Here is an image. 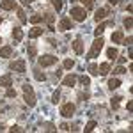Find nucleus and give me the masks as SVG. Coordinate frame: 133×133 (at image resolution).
Masks as SVG:
<instances>
[{"instance_id": "3", "label": "nucleus", "mask_w": 133, "mask_h": 133, "mask_svg": "<svg viewBox=\"0 0 133 133\" xmlns=\"http://www.w3.org/2000/svg\"><path fill=\"white\" fill-rule=\"evenodd\" d=\"M85 9H82V7H73L71 9V18L75 21H85Z\"/></svg>"}, {"instance_id": "43", "label": "nucleus", "mask_w": 133, "mask_h": 133, "mask_svg": "<svg viewBox=\"0 0 133 133\" xmlns=\"http://www.w3.org/2000/svg\"><path fill=\"white\" fill-rule=\"evenodd\" d=\"M0 43H2V39H0Z\"/></svg>"}, {"instance_id": "29", "label": "nucleus", "mask_w": 133, "mask_h": 133, "mask_svg": "<svg viewBox=\"0 0 133 133\" xmlns=\"http://www.w3.org/2000/svg\"><path fill=\"white\" fill-rule=\"evenodd\" d=\"M80 82H82L83 85H89V83H91V78H89V76H80Z\"/></svg>"}, {"instance_id": "10", "label": "nucleus", "mask_w": 133, "mask_h": 133, "mask_svg": "<svg viewBox=\"0 0 133 133\" xmlns=\"http://www.w3.org/2000/svg\"><path fill=\"white\" fill-rule=\"evenodd\" d=\"M59 29H61V30H69V29H71V20H69V18H62V20L59 21Z\"/></svg>"}, {"instance_id": "14", "label": "nucleus", "mask_w": 133, "mask_h": 133, "mask_svg": "<svg viewBox=\"0 0 133 133\" xmlns=\"http://www.w3.org/2000/svg\"><path fill=\"white\" fill-rule=\"evenodd\" d=\"M11 53H12V48L11 46H2L0 48V57H4V59L5 57H11Z\"/></svg>"}, {"instance_id": "7", "label": "nucleus", "mask_w": 133, "mask_h": 133, "mask_svg": "<svg viewBox=\"0 0 133 133\" xmlns=\"http://www.w3.org/2000/svg\"><path fill=\"white\" fill-rule=\"evenodd\" d=\"M0 7L4 11H12V9H16V2L14 0H2Z\"/></svg>"}, {"instance_id": "19", "label": "nucleus", "mask_w": 133, "mask_h": 133, "mask_svg": "<svg viewBox=\"0 0 133 133\" xmlns=\"http://www.w3.org/2000/svg\"><path fill=\"white\" fill-rule=\"evenodd\" d=\"M107 55H108V59H117V55H119V51H117V48H108L107 50Z\"/></svg>"}, {"instance_id": "23", "label": "nucleus", "mask_w": 133, "mask_h": 133, "mask_svg": "<svg viewBox=\"0 0 133 133\" xmlns=\"http://www.w3.org/2000/svg\"><path fill=\"white\" fill-rule=\"evenodd\" d=\"M78 2H82L83 5H85V9H91L92 5H94V0H78Z\"/></svg>"}, {"instance_id": "13", "label": "nucleus", "mask_w": 133, "mask_h": 133, "mask_svg": "<svg viewBox=\"0 0 133 133\" xmlns=\"http://www.w3.org/2000/svg\"><path fill=\"white\" fill-rule=\"evenodd\" d=\"M43 34V29L41 27H34V29H30L29 30V37H39Z\"/></svg>"}, {"instance_id": "18", "label": "nucleus", "mask_w": 133, "mask_h": 133, "mask_svg": "<svg viewBox=\"0 0 133 133\" xmlns=\"http://www.w3.org/2000/svg\"><path fill=\"white\" fill-rule=\"evenodd\" d=\"M12 37H14L16 41H21V39H23V30L14 27V30H12Z\"/></svg>"}, {"instance_id": "37", "label": "nucleus", "mask_w": 133, "mask_h": 133, "mask_svg": "<svg viewBox=\"0 0 133 133\" xmlns=\"http://www.w3.org/2000/svg\"><path fill=\"white\" fill-rule=\"evenodd\" d=\"M11 131H21V128H20V126H12V128H11Z\"/></svg>"}, {"instance_id": "9", "label": "nucleus", "mask_w": 133, "mask_h": 133, "mask_svg": "<svg viewBox=\"0 0 133 133\" xmlns=\"http://www.w3.org/2000/svg\"><path fill=\"white\" fill-rule=\"evenodd\" d=\"M12 85V78H11V75H4V76H0V87H11Z\"/></svg>"}, {"instance_id": "28", "label": "nucleus", "mask_w": 133, "mask_h": 133, "mask_svg": "<svg viewBox=\"0 0 133 133\" xmlns=\"http://www.w3.org/2000/svg\"><path fill=\"white\" fill-rule=\"evenodd\" d=\"M89 71H91V75H94V76H96V75H99V73H98V66H96V64H91Z\"/></svg>"}, {"instance_id": "6", "label": "nucleus", "mask_w": 133, "mask_h": 133, "mask_svg": "<svg viewBox=\"0 0 133 133\" xmlns=\"http://www.w3.org/2000/svg\"><path fill=\"white\" fill-rule=\"evenodd\" d=\"M61 114H62V117H71L73 114H75V105L73 103H66V105H62V108H61Z\"/></svg>"}, {"instance_id": "26", "label": "nucleus", "mask_w": 133, "mask_h": 133, "mask_svg": "<svg viewBox=\"0 0 133 133\" xmlns=\"http://www.w3.org/2000/svg\"><path fill=\"white\" fill-rule=\"evenodd\" d=\"M5 96H7V98H14V96H16V91H14L12 87H7V92H5Z\"/></svg>"}, {"instance_id": "1", "label": "nucleus", "mask_w": 133, "mask_h": 133, "mask_svg": "<svg viewBox=\"0 0 133 133\" xmlns=\"http://www.w3.org/2000/svg\"><path fill=\"white\" fill-rule=\"evenodd\" d=\"M23 99L29 107H34L36 105V96H34V89H32L29 83L23 85Z\"/></svg>"}, {"instance_id": "39", "label": "nucleus", "mask_w": 133, "mask_h": 133, "mask_svg": "<svg viewBox=\"0 0 133 133\" xmlns=\"http://www.w3.org/2000/svg\"><path fill=\"white\" fill-rule=\"evenodd\" d=\"M44 18H46V20L50 21V23H51V21H53V16H51V14H48V16H44Z\"/></svg>"}, {"instance_id": "41", "label": "nucleus", "mask_w": 133, "mask_h": 133, "mask_svg": "<svg viewBox=\"0 0 133 133\" xmlns=\"http://www.w3.org/2000/svg\"><path fill=\"white\" fill-rule=\"evenodd\" d=\"M117 2H119V0H110V4H112V5H114V4H117Z\"/></svg>"}, {"instance_id": "30", "label": "nucleus", "mask_w": 133, "mask_h": 133, "mask_svg": "<svg viewBox=\"0 0 133 133\" xmlns=\"http://www.w3.org/2000/svg\"><path fill=\"white\" fill-rule=\"evenodd\" d=\"M114 73H115V75H123V73H126V69H124L123 66H119V68H115V69H114Z\"/></svg>"}, {"instance_id": "33", "label": "nucleus", "mask_w": 133, "mask_h": 133, "mask_svg": "<svg viewBox=\"0 0 133 133\" xmlns=\"http://www.w3.org/2000/svg\"><path fill=\"white\" fill-rule=\"evenodd\" d=\"M124 27H126V29H131V18H126V20H124Z\"/></svg>"}, {"instance_id": "35", "label": "nucleus", "mask_w": 133, "mask_h": 133, "mask_svg": "<svg viewBox=\"0 0 133 133\" xmlns=\"http://www.w3.org/2000/svg\"><path fill=\"white\" fill-rule=\"evenodd\" d=\"M119 99H121V98H114V99H112V107H114V108H117V105H119Z\"/></svg>"}, {"instance_id": "40", "label": "nucleus", "mask_w": 133, "mask_h": 133, "mask_svg": "<svg viewBox=\"0 0 133 133\" xmlns=\"http://www.w3.org/2000/svg\"><path fill=\"white\" fill-rule=\"evenodd\" d=\"M21 2H23V4H25V5H29V4H30L32 0H21Z\"/></svg>"}, {"instance_id": "24", "label": "nucleus", "mask_w": 133, "mask_h": 133, "mask_svg": "<svg viewBox=\"0 0 133 133\" xmlns=\"http://www.w3.org/2000/svg\"><path fill=\"white\" fill-rule=\"evenodd\" d=\"M105 29H107V25H99V27H98V29H96V30H94V34H96V36H98V37H99V36H101L103 32H105Z\"/></svg>"}, {"instance_id": "27", "label": "nucleus", "mask_w": 133, "mask_h": 133, "mask_svg": "<svg viewBox=\"0 0 133 133\" xmlns=\"http://www.w3.org/2000/svg\"><path fill=\"white\" fill-rule=\"evenodd\" d=\"M94 128H96V121H91V123H89L87 126H85V131L89 133V131H92Z\"/></svg>"}, {"instance_id": "21", "label": "nucleus", "mask_w": 133, "mask_h": 133, "mask_svg": "<svg viewBox=\"0 0 133 133\" xmlns=\"http://www.w3.org/2000/svg\"><path fill=\"white\" fill-rule=\"evenodd\" d=\"M41 20H43L41 14H34V16H30V23H34V25H37Z\"/></svg>"}, {"instance_id": "11", "label": "nucleus", "mask_w": 133, "mask_h": 133, "mask_svg": "<svg viewBox=\"0 0 133 133\" xmlns=\"http://www.w3.org/2000/svg\"><path fill=\"white\" fill-rule=\"evenodd\" d=\"M73 50L76 51L78 55L80 53H83V43H82V39L78 37V39H75V43H73Z\"/></svg>"}, {"instance_id": "4", "label": "nucleus", "mask_w": 133, "mask_h": 133, "mask_svg": "<svg viewBox=\"0 0 133 133\" xmlns=\"http://www.w3.org/2000/svg\"><path fill=\"white\" fill-rule=\"evenodd\" d=\"M55 62H57V57H53V55H43V57H39V66H41V68L53 66Z\"/></svg>"}, {"instance_id": "20", "label": "nucleus", "mask_w": 133, "mask_h": 133, "mask_svg": "<svg viewBox=\"0 0 133 133\" xmlns=\"http://www.w3.org/2000/svg\"><path fill=\"white\" fill-rule=\"evenodd\" d=\"M34 76H36L37 80H41V82H43V80H46V75L39 71V68H36V69H34Z\"/></svg>"}, {"instance_id": "5", "label": "nucleus", "mask_w": 133, "mask_h": 133, "mask_svg": "<svg viewBox=\"0 0 133 133\" xmlns=\"http://www.w3.org/2000/svg\"><path fill=\"white\" fill-rule=\"evenodd\" d=\"M11 71H16V73H25L27 71V64H25V61H14L11 62Z\"/></svg>"}, {"instance_id": "17", "label": "nucleus", "mask_w": 133, "mask_h": 133, "mask_svg": "<svg viewBox=\"0 0 133 133\" xmlns=\"http://www.w3.org/2000/svg\"><path fill=\"white\" fill-rule=\"evenodd\" d=\"M119 85H121V80H119V78H110V80H108V89H117V87H119Z\"/></svg>"}, {"instance_id": "22", "label": "nucleus", "mask_w": 133, "mask_h": 133, "mask_svg": "<svg viewBox=\"0 0 133 133\" xmlns=\"http://www.w3.org/2000/svg\"><path fill=\"white\" fill-rule=\"evenodd\" d=\"M73 66H75V61H73V59H66V61H64V68H66V69H73Z\"/></svg>"}, {"instance_id": "42", "label": "nucleus", "mask_w": 133, "mask_h": 133, "mask_svg": "<svg viewBox=\"0 0 133 133\" xmlns=\"http://www.w3.org/2000/svg\"><path fill=\"white\" fill-rule=\"evenodd\" d=\"M0 23H2V18H0Z\"/></svg>"}, {"instance_id": "8", "label": "nucleus", "mask_w": 133, "mask_h": 133, "mask_svg": "<svg viewBox=\"0 0 133 133\" xmlns=\"http://www.w3.org/2000/svg\"><path fill=\"white\" fill-rule=\"evenodd\" d=\"M75 82H76V76H75V75H68V76L62 78V85H66V87L75 85Z\"/></svg>"}, {"instance_id": "2", "label": "nucleus", "mask_w": 133, "mask_h": 133, "mask_svg": "<svg viewBox=\"0 0 133 133\" xmlns=\"http://www.w3.org/2000/svg\"><path fill=\"white\" fill-rule=\"evenodd\" d=\"M103 39L101 37H98L96 41L92 43V46H91V50H89V53H87V59H94V57H98L99 55V51H101V48H103Z\"/></svg>"}, {"instance_id": "31", "label": "nucleus", "mask_w": 133, "mask_h": 133, "mask_svg": "<svg viewBox=\"0 0 133 133\" xmlns=\"http://www.w3.org/2000/svg\"><path fill=\"white\" fill-rule=\"evenodd\" d=\"M29 55H30V57H36V46H34V44L29 46Z\"/></svg>"}, {"instance_id": "25", "label": "nucleus", "mask_w": 133, "mask_h": 133, "mask_svg": "<svg viewBox=\"0 0 133 133\" xmlns=\"http://www.w3.org/2000/svg\"><path fill=\"white\" fill-rule=\"evenodd\" d=\"M18 18L21 20V23H27V16H25L23 9H18Z\"/></svg>"}, {"instance_id": "16", "label": "nucleus", "mask_w": 133, "mask_h": 133, "mask_svg": "<svg viewBox=\"0 0 133 133\" xmlns=\"http://www.w3.org/2000/svg\"><path fill=\"white\" fill-rule=\"evenodd\" d=\"M105 16H107V9H98L96 11V14H94V20L96 21H99V20H103V18H105Z\"/></svg>"}, {"instance_id": "34", "label": "nucleus", "mask_w": 133, "mask_h": 133, "mask_svg": "<svg viewBox=\"0 0 133 133\" xmlns=\"http://www.w3.org/2000/svg\"><path fill=\"white\" fill-rule=\"evenodd\" d=\"M59 98H61V92L57 91L55 94H53V99H51V101H53V103H57V101H59Z\"/></svg>"}, {"instance_id": "38", "label": "nucleus", "mask_w": 133, "mask_h": 133, "mask_svg": "<svg viewBox=\"0 0 133 133\" xmlns=\"http://www.w3.org/2000/svg\"><path fill=\"white\" fill-rule=\"evenodd\" d=\"M126 108H128V110H131V108H133V103H131V101H128V105H126Z\"/></svg>"}, {"instance_id": "36", "label": "nucleus", "mask_w": 133, "mask_h": 133, "mask_svg": "<svg viewBox=\"0 0 133 133\" xmlns=\"http://www.w3.org/2000/svg\"><path fill=\"white\" fill-rule=\"evenodd\" d=\"M121 43H123V44H130V43H131V37H126V39H123Z\"/></svg>"}, {"instance_id": "15", "label": "nucleus", "mask_w": 133, "mask_h": 133, "mask_svg": "<svg viewBox=\"0 0 133 133\" xmlns=\"http://www.w3.org/2000/svg\"><path fill=\"white\" fill-rule=\"evenodd\" d=\"M123 39H124V34L121 30H117V32H114V34H112V41L114 43H121Z\"/></svg>"}, {"instance_id": "32", "label": "nucleus", "mask_w": 133, "mask_h": 133, "mask_svg": "<svg viewBox=\"0 0 133 133\" xmlns=\"http://www.w3.org/2000/svg\"><path fill=\"white\" fill-rule=\"evenodd\" d=\"M53 7H55L57 11H61V7H62V2H61V0H53Z\"/></svg>"}, {"instance_id": "12", "label": "nucleus", "mask_w": 133, "mask_h": 133, "mask_svg": "<svg viewBox=\"0 0 133 133\" xmlns=\"http://www.w3.org/2000/svg\"><path fill=\"white\" fill-rule=\"evenodd\" d=\"M98 73H99V75H108V73H110V64H108V62L99 64V66H98Z\"/></svg>"}]
</instances>
